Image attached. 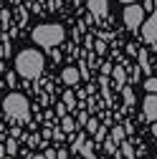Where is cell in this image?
<instances>
[{
    "instance_id": "obj_1",
    "label": "cell",
    "mask_w": 157,
    "mask_h": 159,
    "mask_svg": "<svg viewBox=\"0 0 157 159\" xmlns=\"http://www.w3.org/2000/svg\"><path fill=\"white\" fill-rule=\"evenodd\" d=\"M43 66H46L43 56L38 51H33V48H26V51H21L15 56V71L23 78H38L43 73Z\"/></svg>"
},
{
    "instance_id": "obj_2",
    "label": "cell",
    "mask_w": 157,
    "mask_h": 159,
    "mask_svg": "<svg viewBox=\"0 0 157 159\" xmlns=\"http://www.w3.org/2000/svg\"><path fill=\"white\" fill-rule=\"evenodd\" d=\"M64 38H66L64 28L56 25V23L53 25H38V28H33V41L38 46H43V48H56Z\"/></svg>"
},
{
    "instance_id": "obj_3",
    "label": "cell",
    "mask_w": 157,
    "mask_h": 159,
    "mask_svg": "<svg viewBox=\"0 0 157 159\" xmlns=\"http://www.w3.org/2000/svg\"><path fill=\"white\" fill-rule=\"evenodd\" d=\"M3 109L13 121H28V98L21 93H8L3 98Z\"/></svg>"
},
{
    "instance_id": "obj_4",
    "label": "cell",
    "mask_w": 157,
    "mask_h": 159,
    "mask_svg": "<svg viewBox=\"0 0 157 159\" xmlns=\"http://www.w3.org/2000/svg\"><path fill=\"white\" fill-rule=\"evenodd\" d=\"M142 23H145V8L137 3H129L124 8V25L134 30V28H142Z\"/></svg>"
},
{
    "instance_id": "obj_5",
    "label": "cell",
    "mask_w": 157,
    "mask_h": 159,
    "mask_svg": "<svg viewBox=\"0 0 157 159\" xmlns=\"http://www.w3.org/2000/svg\"><path fill=\"white\" fill-rule=\"evenodd\" d=\"M142 38L145 43H157V10L142 23Z\"/></svg>"
},
{
    "instance_id": "obj_6",
    "label": "cell",
    "mask_w": 157,
    "mask_h": 159,
    "mask_svg": "<svg viewBox=\"0 0 157 159\" xmlns=\"http://www.w3.org/2000/svg\"><path fill=\"white\" fill-rule=\"evenodd\" d=\"M142 114L147 121H157V93H147V98L142 101Z\"/></svg>"
},
{
    "instance_id": "obj_7",
    "label": "cell",
    "mask_w": 157,
    "mask_h": 159,
    "mask_svg": "<svg viewBox=\"0 0 157 159\" xmlns=\"http://www.w3.org/2000/svg\"><path fill=\"white\" fill-rule=\"evenodd\" d=\"M86 5H89V13H91L94 18H104V15H107V5H109V3H107V0H89Z\"/></svg>"
},
{
    "instance_id": "obj_8",
    "label": "cell",
    "mask_w": 157,
    "mask_h": 159,
    "mask_svg": "<svg viewBox=\"0 0 157 159\" xmlns=\"http://www.w3.org/2000/svg\"><path fill=\"white\" fill-rule=\"evenodd\" d=\"M61 78H64V84H66V86H74V84L78 81V71H76L74 66H69V68H64Z\"/></svg>"
},
{
    "instance_id": "obj_9",
    "label": "cell",
    "mask_w": 157,
    "mask_h": 159,
    "mask_svg": "<svg viewBox=\"0 0 157 159\" xmlns=\"http://www.w3.org/2000/svg\"><path fill=\"white\" fill-rule=\"evenodd\" d=\"M81 157H84V159H94V142H84V147H81Z\"/></svg>"
},
{
    "instance_id": "obj_10",
    "label": "cell",
    "mask_w": 157,
    "mask_h": 159,
    "mask_svg": "<svg viewBox=\"0 0 157 159\" xmlns=\"http://www.w3.org/2000/svg\"><path fill=\"white\" fill-rule=\"evenodd\" d=\"M112 139H114L117 144H122V142H124V129H119V126H114V129H112Z\"/></svg>"
},
{
    "instance_id": "obj_11",
    "label": "cell",
    "mask_w": 157,
    "mask_h": 159,
    "mask_svg": "<svg viewBox=\"0 0 157 159\" xmlns=\"http://www.w3.org/2000/svg\"><path fill=\"white\" fill-rule=\"evenodd\" d=\"M145 89H147V93H157V78H147Z\"/></svg>"
},
{
    "instance_id": "obj_12",
    "label": "cell",
    "mask_w": 157,
    "mask_h": 159,
    "mask_svg": "<svg viewBox=\"0 0 157 159\" xmlns=\"http://www.w3.org/2000/svg\"><path fill=\"white\" fill-rule=\"evenodd\" d=\"M61 126H64V131H74V119H71V116H64Z\"/></svg>"
},
{
    "instance_id": "obj_13",
    "label": "cell",
    "mask_w": 157,
    "mask_h": 159,
    "mask_svg": "<svg viewBox=\"0 0 157 159\" xmlns=\"http://www.w3.org/2000/svg\"><path fill=\"white\" fill-rule=\"evenodd\" d=\"M84 142H86V136H84V134H78V136H76V142H74V152H81Z\"/></svg>"
},
{
    "instance_id": "obj_14",
    "label": "cell",
    "mask_w": 157,
    "mask_h": 159,
    "mask_svg": "<svg viewBox=\"0 0 157 159\" xmlns=\"http://www.w3.org/2000/svg\"><path fill=\"white\" fill-rule=\"evenodd\" d=\"M122 154H124L127 159H132V157H134V149H132V147H129L127 142H122Z\"/></svg>"
},
{
    "instance_id": "obj_15",
    "label": "cell",
    "mask_w": 157,
    "mask_h": 159,
    "mask_svg": "<svg viewBox=\"0 0 157 159\" xmlns=\"http://www.w3.org/2000/svg\"><path fill=\"white\" fill-rule=\"evenodd\" d=\"M124 91V101H127V106H132L134 104V93H132V89H122Z\"/></svg>"
},
{
    "instance_id": "obj_16",
    "label": "cell",
    "mask_w": 157,
    "mask_h": 159,
    "mask_svg": "<svg viewBox=\"0 0 157 159\" xmlns=\"http://www.w3.org/2000/svg\"><path fill=\"white\" fill-rule=\"evenodd\" d=\"M64 104H66L69 109H74V93H71V91H66V96H64Z\"/></svg>"
},
{
    "instance_id": "obj_17",
    "label": "cell",
    "mask_w": 157,
    "mask_h": 159,
    "mask_svg": "<svg viewBox=\"0 0 157 159\" xmlns=\"http://www.w3.org/2000/svg\"><path fill=\"white\" fill-rule=\"evenodd\" d=\"M114 78H117L119 84H124V71H122V68H114Z\"/></svg>"
},
{
    "instance_id": "obj_18",
    "label": "cell",
    "mask_w": 157,
    "mask_h": 159,
    "mask_svg": "<svg viewBox=\"0 0 157 159\" xmlns=\"http://www.w3.org/2000/svg\"><path fill=\"white\" fill-rule=\"evenodd\" d=\"M107 152H117V142H114V139H107Z\"/></svg>"
},
{
    "instance_id": "obj_19",
    "label": "cell",
    "mask_w": 157,
    "mask_h": 159,
    "mask_svg": "<svg viewBox=\"0 0 157 159\" xmlns=\"http://www.w3.org/2000/svg\"><path fill=\"white\" fill-rule=\"evenodd\" d=\"M86 129H89V131H96V129H99V124H96L94 119H89V121H86Z\"/></svg>"
},
{
    "instance_id": "obj_20",
    "label": "cell",
    "mask_w": 157,
    "mask_h": 159,
    "mask_svg": "<svg viewBox=\"0 0 157 159\" xmlns=\"http://www.w3.org/2000/svg\"><path fill=\"white\" fill-rule=\"evenodd\" d=\"M43 157H46V159H58V154H56V152H53V149H48V152H46V154H43Z\"/></svg>"
},
{
    "instance_id": "obj_21",
    "label": "cell",
    "mask_w": 157,
    "mask_h": 159,
    "mask_svg": "<svg viewBox=\"0 0 157 159\" xmlns=\"http://www.w3.org/2000/svg\"><path fill=\"white\" fill-rule=\"evenodd\" d=\"M58 159H69V152H66V149H61V152H58Z\"/></svg>"
},
{
    "instance_id": "obj_22",
    "label": "cell",
    "mask_w": 157,
    "mask_h": 159,
    "mask_svg": "<svg viewBox=\"0 0 157 159\" xmlns=\"http://www.w3.org/2000/svg\"><path fill=\"white\" fill-rule=\"evenodd\" d=\"M152 131H155V142H157V121H155V129Z\"/></svg>"
},
{
    "instance_id": "obj_23",
    "label": "cell",
    "mask_w": 157,
    "mask_h": 159,
    "mask_svg": "<svg viewBox=\"0 0 157 159\" xmlns=\"http://www.w3.org/2000/svg\"><path fill=\"white\" fill-rule=\"evenodd\" d=\"M119 3H124V5H129V3H134V0H119Z\"/></svg>"
},
{
    "instance_id": "obj_24",
    "label": "cell",
    "mask_w": 157,
    "mask_h": 159,
    "mask_svg": "<svg viewBox=\"0 0 157 159\" xmlns=\"http://www.w3.org/2000/svg\"><path fill=\"white\" fill-rule=\"evenodd\" d=\"M31 159H46V157H41V154H38V157H31Z\"/></svg>"
},
{
    "instance_id": "obj_25",
    "label": "cell",
    "mask_w": 157,
    "mask_h": 159,
    "mask_svg": "<svg viewBox=\"0 0 157 159\" xmlns=\"http://www.w3.org/2000/svg\"><path fill=\"white\" fill-rule=\"evenodd\" d=\"M155 10H157V0H155Z\"/></svg>"
},
{
    "instance_id": "obj_26",
    "label": "cell",
    "mask_w": 157,
    "mask_h": 159,
    "mask_svg": "<svg viewBox=\"0 0 157 159\" xmlns=\"http://www.w3.org/2000/svg\"><path fill=\"white\" fill-rule=\"evenodd\" d=\"M155 159H157V157H155Z\"/></svg>"
}]
</instances>
